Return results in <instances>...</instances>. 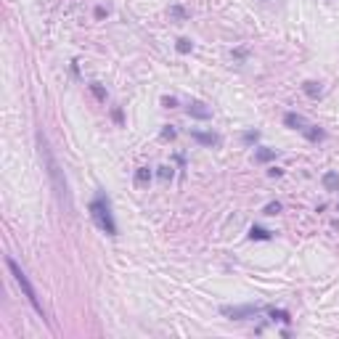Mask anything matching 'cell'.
<instances>
[{
	"label": "cell",
	"mask_w": 339,
	"mask_h": 339,
	"mask_svg": "<svg viewBox=\"0 0 339 339\" xmlns=\"http://www.w3.org/2000/svg\"><path fill=\"white\" fill-rule=\"evenodd\" d=\"M37 149H40V159H43V167L50 178V188H53L56 199H59V207L64 210L66 215L75 212V201H72V191H69V183H66V175L61 170L59 159H56L53 149H50L48 138L43 133H37Z\"/></svg>",
	"instance_id": "obj_1"
},
{
	"label": "cell",
	"mask_w": 339,
	"mask_h": 339,
	"mask_svg": "<svg viewBox=\"0 0 339 339\" xmlns=\"http://www.w3.org/2000/svg\"><path fill=\"white\" fill-rule=\"evenodd\" d=\"M88 212L106 236H117V223H114V212H111V201L104 191H98V194L93 196V201L88 204Z\"/></svg>",
	"instance_id": "obj_2"
},
{
	"label": "cell",
	"mask_w": 339,
	"mask_h": 339,
	"mask_svg": "<svg viewBox=\"0 0 339 339\" xmlns=\"http://www.w3.org/2000/svg\"><path fill=\"white\" fill-rule=\"evenodd\" d=\"M5 265H8V270L14 273V278H16V284L21 286V292H24V297H27V302L35 308V313L40 315V318L48 321V313H45V308H43V302H40V297H37V292H35V286H32V281H30V276L24 273V268H21L19 262H16L14 257H5Z\"/></svg>",
	"instance_id": "obj_3"
},
{
	"label": "cell",
	"mask_w": 339,
	"mask_h": 339,
	"mask_svg": "<svg viewBox=\"0 0 339 339\" xmlns=\"http://www.w3.org/2000/svg\"><path fill=\"white\" fill-rule=\"evenodd\" d=\"M220 313L233 318V321H247V318H254V315L260 313V308L257 305H233V308L225 305V308H220Z\"/></svg>",
	"instance_id": "obj_4"
},
{
	"label": "cell",
	"mask_w": 339,
	"mask_h": 339,
	"mask_svg": "<svg viewBox=\"0 0 339 339\" xmlns=\"http://www.w3.org/2000/svg\"><path fill=\"white\" fill-rule=\"evenodd\" d=\"M284 125L289 130H299V133H302V130L308 127V120H305L302 114H297V111H286V114H284Z\"/></svg>",
	"instance_id": "obj_5"
},
{
	"label": "cell",
	"mask_w": 339,
	"mask_h": 339,
	"mask_svg": "<svg viewBox=\"0 0 339 339\" xmlns=\"http://www.w3.org/2000/svg\"><path fill=\"white\" fill-rule=\"evenodd\" d=\"M191 138L196 143H204V146H220V135L215 133H201V130H191Z\"/></svg>",
	"instance_id": "obj_6"
},
{
	"label": "cell",
	"mask_w": 339,
	"mask_h": 339,
	"mask_svg": "<svg viewBox=\"0 0 339 339\" xmlns=\"http://www.w3.org/2000/svg\"><path fill=\"white\" fill-rule=\"evenodd\" d=\"M321 183H324V191H329V194H334V191H339V172H334V170H329V172H324V178H321Z\"/></svg>",
	"instance_id": "obj_7"
},
{
	"label": "cell",
	"mask_w": 339,
	"mask_h": 339,
	"mask_svg": "<svg viewBox=\"0 0 339 339\" xmlns=\"http://www.w3.org/2000/svg\"><path fill=\"white\" fill-rule=\"evenodd\" d=\"M188 114L194 117V120H210L212 111L204 109V104H199V101H191V104H188Z\"/></svg>",
	"instance_id": "obj_8"
},
{
	"label": "cell",
	"mask_w": 339,
	"mask_h": 339,
	"mask_svg": "<svg viewBox=\"0 0 339 339\" xmlns=\"http://www.w3.org/2000/svg\"><path fill=\"white\" fill-rule=\"evenodd\" d=\"M302 135L310 140V143H318V140H324V138H326V133H324V130H321L318 125H308V127L302 130Z\"/></svg>",
	"instance_id": "obj_9"
},
{
	"label": "cell",
	"mask_w": 339,
	"mask_h": 339,
	"mask_svg": "<svg viewBox=\"0 0 339 339\" xmlns=\"http://www.w3.org/2000/svg\"><path fill=\"white\" fill-rule=\"evenodd\" d=\"M249 239L252 241H270V239H273V231L260 228V225H252V228H249Z\"/></svg>",
	"instance_id": "obj_10"
},
{
	"label": "cell",
	"mask_w": 339,
	"mask_h": 339,
	"mask_svg": "<svg viewBox=\"0 0 339 339\" xmlns=\"http://www.w3.org/2000/svg\"><path fill=\"white\" fill-rule=\"evenodd\" d=\"M149 183H151V170L149 167H138L135 170V185H138V188H146Z\"/></svg>",
	"instance_id": "obj_11"
},
{
	"label": "cell",
	"mask_w": 339,
	"mask_h": 339,
	"mask_svg": "<svg viewBox=\"0 0 339 339\" xmlns=\"http://www.w3.org/2000/svg\"><path fill=\"white\" fill-rule=\"evenodd\" d=\"M302 93L308 95V98H321L324 88H321V82H313V80H308V82L302 85Z\"/></svg>",
	"instance_id": "obj_12"
},
{
	"label": "cell",
	"mask_w": 339,
	"mask_h": 339,
	"mask_svg": "<svg viewBox=\"0 0 339 339\" xmlns=\"http://www.w3.org/2000/svg\"><path fill=\"white\" fill-rule=\"evenodd\" d=\"M276 159V149H257L254 151V162L257 165H265V162H273Z\"/></svg>",
	"instance_id": "obj_13"
},
{
	"label": "cell",
	"mask_w": 339,
	"mask_h": 339,
	"mask_svg": "<svg viewBox=\"0 0 339 339\" xmlns=\"http://www.w3.org/2000/svg\"><path fill=\"white\" fill-rule=\"evenodd\" d=\"M268 315L273 321H281V324H292V315L286 310H276V308H268Z\"/></svg>",
	"instance_id": "obj_14"
},
{
	"label": "cell",
	"mask_w": 339,
	"mask_h": 339,
	"mask_svg": "<svg viewBox=\"0 0 339 339\" xmlns=\"http://www.w3.org/2000/svg\"><path fill=\"white\" fill-rule=\"evenodd\" d=\"M170 16H172V19H178V21H185V19H188V14H185L183 5H172V8H170Z\"/></svg>",
	"instance_id": "obj_15"
},
{
	"label": "cell",
	"mask_w": 339,
	"mask_h": 339,
	"mask_svg": "<svg viewBox=\"0 0 339 339\" xmlns=\"http://www.w3.org/2000/svg\"><path fill=\"white\" fill-rule=\"evenodd\" d=\"M281 212V201H270V204H265V210L262 215H268V217H273V215H278Z\"/></svg>",
	"instance_id": "obj_16"
},
{
	"label": "cell",
	"mask_w": 339,
	"mask_h": 339,
	"mask_svg": "<svg viewBox=\"0 0 339 339\" xmlns=\"http://www.w3.org/2000/svg\"><path fill=\"white\" fill-rule=\"evenodd\" d=\"M90 93H93V95H95V98H98V101H106V90L101 88L98 82H93V85H90Z\"/></svg>",
	"instance_id": "obj_17"
},
{
	"label": "cell",
	"mask_w": 339,
	"mask_h": 339,
	"mask_svg": "<svg viewBox=\"0 0 339 339\" xmlns=\"http://www.w3.org/2000/svg\"><path fill=\"white\" fill-rule=\"evenodd\" d=\"M175 48H178V53H191V48H194V45H191V40H185V37H180Z\"/></svg>",
	"instance_id": "obj_18"
},
{
	"label": "cell",
	"mask_w": 339,
	"mask_h": 339,
	"mask_svg": "<svg viewBox=\"0 0 339 339\" xmlns=\"http://www.w3.org/2000/svg\"><path fill=\"white\" fill-rule=\"evenodd\" d=\"M241 138H244V143H257V140H260V133H257V130H247Z\"/></svg>",
	"instance_id": "obj_19"
},
{
	"label": "cell",
	"mask_w": 339,
	"mask_h": 339,
	"mask_svg": "<svg viewBox=\"0 0 339 339\" xmlns=\"http://www.w3.org/2000/svg\"><path fill=\"white\" fill-rule=\"evenodd\" d=\"M159 178L162 180H172V167H159Z\"/></svg>",
	"instance_id": "obj_20"
},
{
	"label": "cell",
	"mask_w": 339,
	"mask_h": 339,
	"mask_svg": "<svg viewBox=\"0 0 339 339\" xmlns=\"http://www.w3.org/2000/svg\"><path fill=\"white\" fill-rule=\"evenodd\" d=\"M162 138H165V140H172V138H175V130H172V127L167 125L165 130H162Z\"/></svg>",
	"instance_id": "obj_21"
},
{
	"label": "cell",
	"mask_w": 339,
	"mask_h": 339,
	"mask_svg": "<svg viewBox=\"0 0 339 339\" xmlns=\"http://www.w3.org/2000/svg\"><path fill=\"white\" fill-rule=\"evenodd\" d=\"M162 104H165L167 109H172V106H178V101H175L172 95H165V98H162Z\"/></svg>",
	"instance_id": "obj_22"
},
{
	"label": "cell",
	"mask_w": 339,
	"mask_h": 339,
	"mask_svg": "<svg viewBox=\"0 0 339 339\" xmlns=\"http://www.w3.org/2000/svg\"><path fill=\"white\" fill-rule=\"evenodd\" d=\"M268 175H270V178H281V175H284V170L273 167V170H268Z\"/></svg>",
	"instance_id": "obj_23"
},
{
	"label": "cell",
	"mask_w": 339,
	"mask_h": 339,
	"mask_svg": "<svg viewBox=\"0 0 339 339\" xmlns=\"http://www.w3.org/2000/svg\"><path fill=\"white\" fill-rule=\"evenodd\" d=\"M106 14H109V11H106L104 5H98V8H95V16H98V19H101V16H106Z\"/></svg>",
	"instance_id": "obj_24"
}]
</instances>
